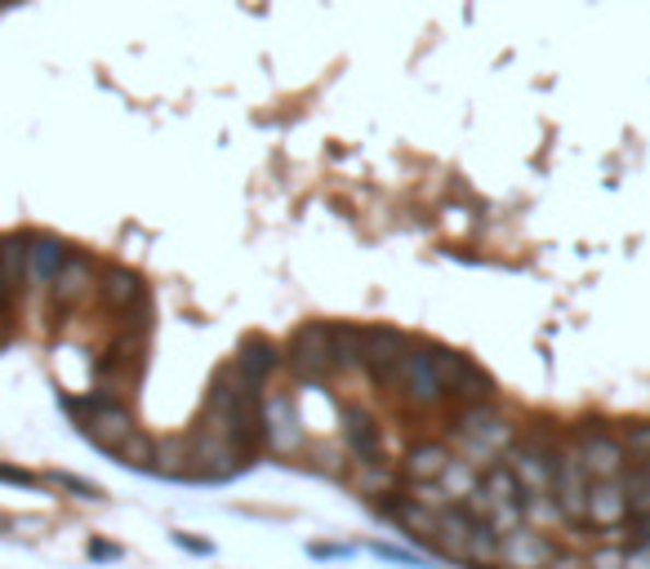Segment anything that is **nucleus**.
I'll use <instances>...</instances> for the list:
<instances>
[{
    "mask_svg": "<svg viewBox=\"0 0 650 569\" xmlns=\"http://www.w3.org/2000/svg\"><path fill=\"white\" fill-rule=\"evenodd\" d=\"M619 445H624L628 463H646L650 458V422H624L619 427Z\"/></svg>",
    "mask_w": 650,
    "mask_h": 569,
    "instance_id": "19",
    "label": "nucleus"
},
{
    "mask_svg": "<svg viewBox=\"0 0 650 569\" xmlns=\"http://www.w3.org/2000/svg\"><path fill=\"white\" fill-rule=\"evenodd\" d=\"M236 370L249 379L254 392H264L268 379L281 370V356H277V347H272L268 338H245L241 351H236Z\"/></svg>",
    "mask_w": 650,
    "mask_h": 569,
    "instance_id": "9",
    "label": "nucleus"
},
{
    "mask_svg": "<svg viewBox=\"0 0 650 569\" xmlns=\"http://www.w3.org/2000/svg\"><path fill=\"white\" fill-rule=\"evenodd\" d=\"M553 556H557V547L548 543V534H535L531 525H516V530L499 534V565L503 569H548Z\"/></svg>",
    "mask_w": 650,
    "mask_h": 569,
    "instance_id": "6",
    "label": "nucleus"
},
{
    "mask_svg": "<svg viewBox=\"0 0 650 569\" xmlns=\"http://www.w3.org/2000/svg\"><path fill=\"white\" fill-rule=\"evenodd\" d=\"M0 342H5V329H0Z\"/></svg>",
    "mask_w": 650,
    "mask_h": 569,
    "instance_id": "25",
    "label": "nucleus"
},
{
    "mask_svg": "<svg viewBox=\"0 0 650 569\" xmlns=\"http://www.w3.org/2000/svg\"><path fill=\"white\" fill-rule=\"evenodd\" d=\"M516 476V485L526 489V498H544L553 493V472H557V450H544L535 441H512L508 458H503Z\"/></svg>",
    "mask_w": 650,
    "mask_h": 569,
    "instance_id": "4",
    "label": "nucleus"
},
{
    "mask_svg": "<svg viewBox=\"0 0 650 569\" xmlns=\"http://www.w3.org/2000/svg\"><path fill=\"white\" fill-rule=\"evenodd\" d=\"M68 245L62 241H54V236H27V276L32 280H40V284H49L54 276H58V267L68 263Z\"/></svg>",
    "mask_w": 650,
    "mask_h": 569,
    "instance_id": "12",
    "label": "nucleus"
},
{
    "mask_svg": "<svg viewBox=\"0 0 650 569\" xmlns=\"http://www.w3.org/2000/svg\"><path fill=\"white\" fill-rule=\"evenodd\" d=\"M574 458L583 463L589 480H611V476H624V467H628L619 432H611V427H602V422L574 427Z\"/></svg>",
    "mask_w": 650,
    "mask_h": 569,
    "instance_id": "1",
    "label": "nucleus"
},
{
    "mask_svg": "<svg viewBox=\"0 0 650 569\" xmlns=\"http://www.w3.org/2000/svg\"><path fill=\"white\" fill-rule=\"evenodd\" d=\"M624 556H628V551H619V547H615V551L602 547V551L589 556V565H593V569H624Z\"/></svg>",
    "mask_w": 650,
    "mask_h": 569,
    "instance_id": "21",
    "label": "nucleus"
},
{
    "mask_svg": "<svg viewBox=\"0 0 650 569\" xmlns=\"http://www.w3.org/2000/svg\"><path fill=\"white\" fill-rule=\"evenodd\" d=\"M290 370L299 383H325V374L335 370V347H330V325H303L290 338Z\"/></svg>",
    "mask_w": 650,
    "mask_h": 569,
    "instance_id": "2",
    "label": "nucleus"
},
{
    "mask_svg": "<svg viewBox=\"0 0 650 569\" xmlns=\"http://www.w3.org/2000/svg\"><path fill=\"white\" fill-rule=\"evenodd\" d=\"M344 437H348V450H352L361 463H379L383 441H379V427L370 422V414H361V409H344Z\"/></svg>",
    "mask_w": 650,
    "mask_h": 569,
    "instance_id": "13",
    "label": "nucleus"
},
{
    "mask_svg": "<svg viewBox=\"0 0 650 569\" xmlns=\"http://www.w3.org/2000/svg\"><path fill=\"white\" fill-rule=\"evenodd\" d=\"M0 480H10V485H36V476L19 472V467H0Z\"/></svg>",
    "mask_w": 650,
    "mask_h": 569,
    "instance_id": "22",
    "label": "nucleus"
},
{
    "mask_svg": "<svg viewBox=\"0 0 650 569\" xmlns=\"http://www.w3.org/2000/svg\"><path fill=\"white\" fill-rule=\"evenodd\" d=\"M10 294H14V290H10V280H5V276H0V307H5V303H10Z\"/></svg>",
    "mask_w": 650,
    "mask_h": 569,
    "instance_id": "23",
    "label": "nucleus"
},
{
    "mask_svg": "<svg viewBox=\"0 0 650 569\" xmlns=\"http://www.w3.org/2000/svg\"><path fill=\"white\" fill-rule=\"evenodd\" d=\"M112 458H120L125 467H139V472H148L152 467V454H156V441L148 437V432H139V427H135V432H129V437H120L112 450H107Z\"/></svg>",
    "mask_w": 650,
    "mask_h": 569,
    "instance_id": "15",
    "label": "nucleus"
},
{
    "mask_svg": "<svg viewBox=\"0 0 650 569\" xmlns=\"http://www.w3.org/2000/svg\"><path fill=\"white\" fill-rule=\"evenodd\" d=\"M0 276L10 280V290L27 280V236H5L0 241Z\"/></svg>",
    "mask_w": 650,
    "mask_h": 569,
    "instance_id": "16",
    "label": "nucleus"
},
{
    "mask_svg": "<svg viewBox=\"0 0 650 569\" xmlns=\"http://www.w3.org/2000/svg\"><path fill=\"white\" fill-rule=\"evenodd\" d=\"M5 530H10V521H5V516H0V534H5Z\"/></svg>",
    "mask_w": 650,
    "mask_h": 569,
    "instance_id": "24",
    "label": "nucleus"
},
{
    "mask_svg": "<svg viewBox=\"0 0 650 569\" xmlns=\"http://www.w3.org/2000/svg\"><path fill=\"white\" fill-rule=\"evenodd\" d=\"M410 351V338L393 325H370L361 329V365L374 374V383L393 387V374L402 365V356Z\"/></svg>",
    "mask_w": 650,
    "mask_h": 569,
    "instance_id": "3",
    "label": "nucleus"
},
{
    "mask_svg": "<svg viewBox=\"0 0 650 569\" xmlns=\"http://www.w3.org/2000/svg\"><path fill=\"white\" fill-rule=\"evenodd\" d=\"M589 472H583V463L570 454H557V472H553V498H557V508L566 521H589Z\"/></svg>",
    "mask_w": 650,
    "mask_h": 569,
    "instance_id": "5",
    "label": "nucleus"
},
{
    "mask_svg": "<svg viewBox=\"0 0 650 569\" xmlns=\"http://www.w3.org/2000/svg\"><path fill=\"white\" fill-rule=\"evenodd\" d=\"M49 480H58L62 489H72V493H85V498H98V493H103L98 485H90V480H81V476H68V472H54Z\"/></svg>",
    "mask_w": 650,
    "mask_h": 569,
    "instance_id": "20",
    "label": "nucleus"
},
{
    "mask_svg": "<svg viewBox=\"0 0 650 569\" xmlns=\"http://www.w3.org/2000/svg\"><path fill=\"white\" fill-rule=\"evenodd\" d=\"M628 493H624V476H611V480H593L589 485V521L583 525H597V530H611L619 521H628Z\"/></svg>",
    "mask_w": 650,
    "mask_h": 569,
    "instance_id": "8",
    "label": "nucleus"
},
{
    "mask_svg": "<svg viewBox=\"0 0 650 569\" xmlns=\"http://www.w3.org/2000/svg\"><path fill=\"white\" fill-rule=\"evenodd\" d=\"M445 463H450V454L441 445H419L406 454V476L410 480H437L445 472Z\"/></svg>",
    "mask_w": 650,
    "mask_h": 569,
    "instance_id": "17",
    "label": "nucleus"
},
{
    "mask_svg": "<svg viewBox=\"0 0 650 569\" xmlns=\"http://www.w3.org/2000/svg\"><path fill=\"white\" fill-rule=\"evenodd\" d=\"M437 485L445 489V498L454 503V498H468V493L481 485V476H477V472H473L464 458H450V463H445V472L437 476Z\"/></svg>",
    "mask_w": 650,
    "mask_h": 569,
    "instance_id": "18",
    "label": "nucleus"
},
{
    "mask_svg": "<svg viewBox=\"0 0 650 569\" xmlns=\"http://www.w3.org/2000/svg\"><path fill=\"white\" fill-rule=\"evenodd\" d=\"M103 303H107L116 316H125V312H135V307L148 303V290H143V280H139L135 271L112 267V271L103 276Z\"/></svg>",
    "mask_w": 650,
    "mask_h": 569,
    "instance_id": "11",
    "label": "nucleus"
},
{
    "mask_svg": "<svg viewBox=\"0 0 650 569\" xmlns=\"http://www.w3.org/2000/svg\"><path fill=\"white\" fill-rule=\"evenodd\" d=\"M428 365H432V374H437V383L445 387V396L460 387V379L473 370V361L468 356H460V351H450V347H428Z\"/></svg>",
    "mask_w": 650,
    "mask_h": 569,
    "instance_id": "14",
    "label": "nucleus"
},
{
    "mask_svg": "<svg viewBox=\"0 0 650 569\" xmlns=\"http://www.w3.org/2000/svg\"><path fill=\"white\" fill-rule=\"evenodd\" d=\"M90 280H94V263L85 254H68V263H62L58 276L49 280V294H54L58 307H72L90 290Z\"/></svg>",
    "mask_w": 650,
    "mask_h": 569,
    "instance_id": "10",
    "label": "nucleus"
},
{
    "mask_svg": "<svg viewBox=\"0 0 650 569\" xmlns=\"http://www.w3.org/2000/svg\"><path fill=\"white\" fill-rule=\"evenodd\" d=\"M393 383H397V387L406 392V400H415V405H437V400L445 396V387L437 383V374H432V365H428V347H410V351L402 356Z\"/></svg>",
    "mask_w": 650,
    "mask_h": 569,
    "instance_id": "7",
    "label": "nucleus"
}]
</instances>
